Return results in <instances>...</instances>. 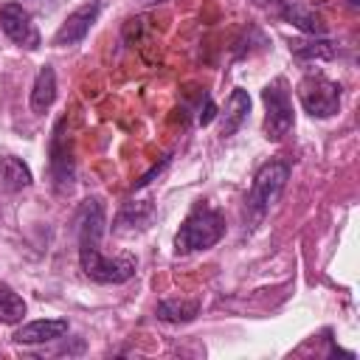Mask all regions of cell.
Returning a JSON list of instances; mask_svg holds the SVG:
<instances>
[{
  "label": "cell",
  "instance_id": "4",
  "mask_svg": "<svg viewBox=\"0 0 360 360\" xmlns=\"http://www.w3.org/2000/svg\"><path fill=\"white\" fill-rule=\"evenodd\" d=\"M298 101L312 118H329L340 110V84L323 73H307L298 82Z\"/></svg>",
  "mask_w": 360,
  "mask_h": 360
},
{
  "label": "cell",
  "instance_id": "11",
  "mask_svg": "<svg viewBox=\"0 0 360 360\" xmlns=\"http://www.w3.org/2000/svg\"><path fill=\"white\" fill-rule=\"evenodd\" d=\"M248 112H250V96H248V90L236 87V90L228 96V101H225V112H222V135L231 138V135L248 121Z\"/></svg>",
  "mask_w": 360,
  "mask_h": 360
},
{
  "label": "cell",
  "instance_id": "12",
  "mask_svg": "<svg viewBox=\"0 0 360 360\" xmlns=\"http://www.w3.org/2000/svg\"><path fill=\"white\" fill-rule=\"evenodd\" d=\"M155 315L166 323H188L200 315V301L197 298H163L158 301Z\"/></svg>",
  "mask_w": 360,
  "mask_h": 360
},
{
  "label": "cell",
  "instance_id": "17",
  "mask_svg": "<svg viewBox=\"0 0 360 360\" xmlns=\"http://www.w3.org/2000/svg\"><path fill=\"white\" fill-rule=\"evenodd\" d=\"M214 115H217V107H214V101L208 98V101H205V112H200V127H208V124L214 121Z\"/></svg>",
  "mask_w": 360,
  "mask_h": 360
},
{
  "label": "cell",
  "instance_id": "5",
  "mask_svg": "<svg viewBox=\"0 0 360 360\" xmlns=\"http://www.w3.org/2000/svg\"><path fill=\"white\" fill-rule=\"evenodd\" d=\"M262 101H264V138L267 141H281L290 127H292V98L287 90L284 79L270 82L262 90Z\"/></svg>",
  "mask_w": 360,
  "mask_h": 360
},
{
  "label": "cell",
  "instance_id": "9",
  "mask_svg": "<svg viewBox=\"0 0 360 360\" xmlns=\"http://www.w3.org/2000/svg\"><path fill=\"white\" fill-rule=\"evenodd\" d=\"M62 129H65V118H59L56 127H53V138H51V174L56 180V188H70L73 186V158L68 152Z\"/></svg>",
  "mask_w": 360,
  "mask_h": 360
},
{
  "label": "cell",
  "instance_id": "18",
  "mask_svg": "<svg viewBox=\"0 0 360 360\" xmlns=\"http://www.w3.org/2000/svg\"><path fill=\"white\" fill-rule=\"evenodd\" d=\"M349 3H354V6H357V3H360V0H349Z\"/></svg>",
  "mask_w": 360,
  "mask_h": 360
},
{
  "label": "cell",
  "instance_id": "3",
  "mask_svg": "<svg viewBox=\"0 0 360 360\" xmlns=\"http://www.w3.org/2000/svg\"><path fill=\"white\" fill-rule=\"evenodd\" d=\"M287 180H290V163H287V160H267V163L256 172L253 186H250V191H248V200H245L248 211H250L253 217H264V214L278 202V197H281Z\"/></svg>",
  "mask_w": 360,
  "mask_h": 360
},
{
  "label": "cell",
  "instance_id": "1",
  "mask_svg": "<svg viewBox=\"0 0 360 360\" xmlns=\"http://www.w3.org/2000/svg\"><path fill=\"white\" fill-rule=\"evenodd\" d=\"M76 233H79V264L87 278L98 284H124L135 276V262L129 256L112 259L101 253L104 205L96 197L82 202L79 217H76Z\"/></svg>",
  "mask_w": 360,
  "mask_h": 360
},
{
  "label": "cell",
  "instance_id": "2",
  "mask_svg": "<svg viewBox=\"0 0 360 360\" xmlns=\"http://www.w3.org/2000/svg\"><path fill=\"white\" fill-rule=\"evenodd\" d=\"M225 233V219L214 208H194L174 236V253H194L217 245Z\"/></svg>",
  "mask_w": 360,
  "mask_h": 360
},
{
  "label": "cell",
  "instance_id": "15",
  "mask_svg": "<svg viewBox=\"0 0 360 360\" xmlns=\"http://www.w3.org/2000/svg\"><path fill=\"white\" fill-rule=\"evenodd\" d=\"M25 301L8 284H0V323H20L25 318Z\"/></svg>",
  "mask_w": 360,
  "mask_h": 360
},
{
  "label": "cell",
  "instance_id": "13",
  "mask_svg": "<svg viewBox=\"0 0 360 360\" xmlns=\"http://www.w3.org/2000/svg\"><path fill=\"white\" fill-rule=\"evenodd\" d=\"M53 98H56V70L51 65H42L31 87V110L42 115L53 104Z\"/></svg>",
  "mask_w": 360,
  "mask_h": 360
},
{
  "label": "cell",
  "instance_id": "16",
  "mask_svg": "<svg viewBox=\"0 0 360 360\" xmlns=\"http://www.w3.org/2000/svg\"><path fill=\"white\" fill-rule=\"evenodd\" d=\"M292 53L298 59H335L338 53V45L323 39V37H315L312 42H295L292 45Z\"/></svg>",
  "mask_w": 360,
  "mask_h": 360
},
{
  "label": "cell",
  "instance_id": "7",
  "mask_svg": "<svg viewBox=\"0 0 360 360\" xmlns=\"http://www.w3.org/2000/svg\"><path fill=\"white\" fill-rule=\"evenodd\" d=\"M98 11H101V6L93 0V3H84V6H79L73 14H68V20L56 28V34H53V45L56 48H70V45H79L87 34H90V28H93V22L98 20Z\"/></svg>",
  "mask_w": 360,
  "mask_h": 360
},
{
  "label": "cell",
  "instance_id": "6",
  "mask_svg": "<svg viewBox=\"0 0 360 360\" xmlns=\"http://www.w3.org/2000/svg\"><path fill=\"white\" fill-rule=\"evenodd\" d=\"M0 28L3 34L14 42V45H22L28 51H37L39 48V31L28 14V8L22 3H6L0 6Z\"/></svg>",
  "mask_w": 360,
  "mask_h": 360
},
{
  "label": "cell",
  "instance_id": "8",
  "mask_svg": "<svg viewBox=\"0 0 360 360\" xmlns=\"http://www.w3.org/2000/svg\"><path fill=\"white\" fill-rule=\"evenodd\" d=\"M70 329L68 318H39V321H28L14 332V340L22 346H34V343H51L65 338Z\"/></svg>",
  "mask_w": 360,
  "mask_h": 360
},
{
  "label": "cell",
  "instance_id": "10",
  "mask_svg": "<svg viewBox=\"0 0 360 360\" xmlns=\"http://www.w3.org/2000/svg\"><path fill=\"white\" fill-rule=\"evenodd\" d=\"M31 183H34V174L20 158H14V155L0 158V191H8V194L11 191H22Z\"/></svg>",
  "mask_w": 360,
  "mask_h": 360
},
{
  "label": "cell",
  "instance_id": "14",
  "mask_svg": "<svg viewBox=\"0 0 360 360\" xmlns=\"http://www.w3.org/2000/svg\"><path fill=\"white\" fill-rule=\"evenodd\" d=\"M281 17L287 20V22H292L295 28H301L304 34H312V37H323L326 34V25H323V20L318 17V14H312L309 8H304V6H298V3H287V0H281Z\"/></svg>",
  "mask_w": 360,
  "mask_h": 360
}]
</instances>
